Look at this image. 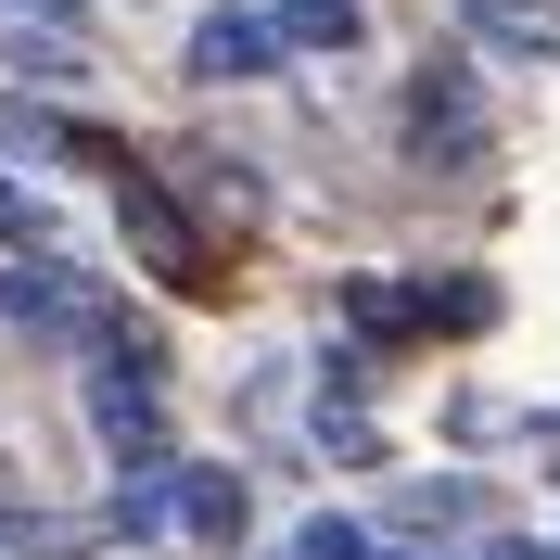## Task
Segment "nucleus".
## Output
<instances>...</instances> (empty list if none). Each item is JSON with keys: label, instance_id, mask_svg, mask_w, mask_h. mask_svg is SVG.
<instances>
[{"label": "nucleus", "instance_id": "nucleus-1", "mask_svg": "<svg viewBox=\"0 0 560 560\" xmlns=\"http://www.w3.org/2000/svg\"><path fill=\"white\" fill-rule=\"evenodd\" d=\"M191 90H255V77H280V13H243V0H217L205 26H191Z\"/></svg>", "mask_w": 560, "mask_h": 560}, {"label": "nucleus", "instance_id": "nucleus-2", "mask_svg": "<svg viewBox=\"0 0 560 560\" xmlns=\"http://www.w3.org/2000/svg\"><path fill=\"white\" fill-rule=\"evenodd\" d=\"M0 318H26V331H115L103 293H90V280H65L51 255H13V268H0Z\"/></svg>", "mask_w": 560, "mask_h": 560}, {"label": "nucleus", "instance_id": "nucleus-3", "mask_svg": "<svg viewBox=\"0 0 560 560\" xmlns=\"http://www.w3.org/2000/svg\"><path fill=\"white\" fill-rule=\"evenodd\" d=\"M458 38L497 65H560V0H458Z\"/></svg>", "mask_w": 560, "mask_h": 560}, {"label": "nucleus", "instance_id": "nucleus-4", "mask_svg": "<svg viewBox=\"0 0 560 560\" xmlns=\"http://www.w3.org/2000/svg\"><path fill=\"white\" fill-rule=\"evenodd\" d=\"M243 523H255L243 471H178V535H191V548H230Z\"/></svg>", "mask_w": 560, "mask_h": 560}, {"label": "nucleus", "instance_id": "nucleus-5", "mask_svg": "<svg viewBox=\"0 0 560 560\" xmlns=\"http://www.w3.org/2000/svg\"><path fill=\"white\" fill-rule=\"evenodd\" d=\"M280 51H370V0H268Z\"/></svg>", "mask_w": 560, "mask_h": 560}, {"label": "nucleus", "instance_id": "nucleus-6", "mask_svg": "<svg viewBox=\"0 0 560 560\" xmlns=\"http://www.w3.org/2000/svg\"><path fill=\"white\" fill-rule=\"evenodd\" d=\"M293 560H370V535L331 510V523H306V535H293Z\"/></svg>", "mask_w": 560, "mask_h": 560}, {"label": "nucleus", "instance_id": "nucleus-7", "mask_svg": "<svg viewBox=\"0 0 560 560\" xmlns=\"http://www.w3.org/2000/svg\"><path fill=\"white\" fill-rule=\"evenodd\" d=\"M408 523H485V497H471V485H420Z\"/></svg>", "mask_w": 560, "mask_h": 560}, {"label": "nucleus", "instance_id": "nucleus-8", "mask_svg": "<svg viewBox=\"0 0 560 560\" xmlns=\"http://www.w3.org/2000/svg\"><path fill=\"white\" fill-rule=\"evenodd\" d=\"M0 13H13V26H65V38L90 26V0H0Z\"/></svg>", "mask_w": 560, "mask_h": 560}]
</instances>
